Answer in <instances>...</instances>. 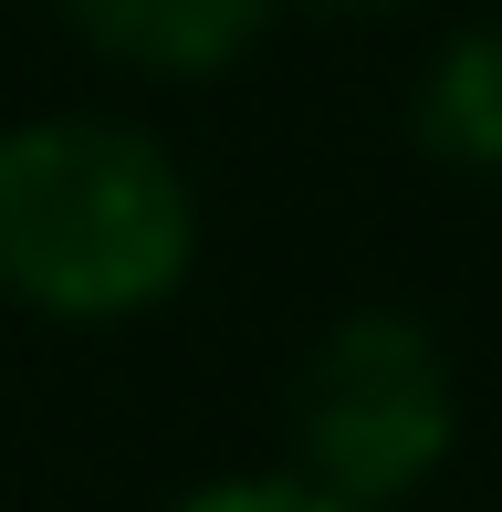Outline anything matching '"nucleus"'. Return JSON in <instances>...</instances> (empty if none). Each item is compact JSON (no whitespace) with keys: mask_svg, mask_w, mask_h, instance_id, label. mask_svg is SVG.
Returning a JSON list of instances; mask_svg holds the SVG:
<instances>
[{"mask_svg":"<svg viewBox=\"0 0 502 512\" xmlns=\"http://www.w3.org/2000/svg\"><path fill=\"white\" fill-rule=\"evenodd\" d=\"M199 199L116 115H32L0 136V293L53 324H126L189 283Z\"/></svg>","mask_w":502,"mask_h":512,"instance_id":"obj_1","label":"nucleus"},{"mask_svg":"<svg viewBox=\"0 0 502 512\" xmlns=\"http://www.w3.org/2000/svg\"><path fill=\"white\" fill-rule=\"evenodd\" d=\"M178 512H346V502H325L314 481H262V471H251V481H210V492H189Z\"/></svg>","mask_w":502,"mask_h":512,"instance_id":"obj_5","label":"nucleus"},{"mask_svg":"<svg viewBox=\"0 0 502 512\" xmlns=\"http://www.w3.org/2000/svg\"><path fill=\"white\" fill-rule=\"evenodd\" d=\"M419 147L440 168L502 178V21H471L440 42V63L419 74Z\"/></svg>","mask_w":502,"mask_h":512,"instance_id":"obj_4","label":"nucleus"},{"mask_svg":"<svg viewBox=\"0 0 502 512\" xmlns=\"http://www.w3.org/2000/svg\"><path fill=\"white\" fill-rule=\"evenodd\" d=\"M461 398H450V356L429 324L408 314H346L293 377V439H304V481L346 512L408 502L450 460Z\"/></svg>","mask_w":502,"mask_h":512,"instance_id":"obj_2","label":"nucleus"},{"mask_svg":"<svg viewBox=\"0 0 502 512\" xmlns=\"http://www.w3.org/2000/svg\"><path fill=\"white\" fill-rule=\"evenodd\" d=\"M314 11H408V0H314Z\"/></svg>","mask_w":502,"mask_h":512,"instance_id":"obj_6","label":"nucleus"},{"mask_svg":"<svg viewBox=\"0 0 502 512\" xmlns=\"http://www.w3.org/2000/svg\"><path fill=\"white\" fill-rule=\"evenodd\" d=\"M95 53L136 63V74H168V84H210L231 74L251 42L272 32L283 0H53Z\"/></svg>","mask_w":502,"mask_h":512,"instance_id":"obj_3","label":"nucleus"}]
</instances>
